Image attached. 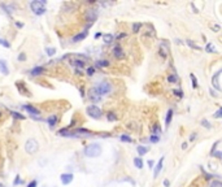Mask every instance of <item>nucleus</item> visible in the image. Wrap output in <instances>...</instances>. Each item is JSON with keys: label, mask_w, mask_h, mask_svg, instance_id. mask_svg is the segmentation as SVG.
<instances>
[{"label": "nucleus", "mask_w": 222, "mask_h": 187, "mask_svg": "<svg viewBox=\"0 0 222 187\" xmlns=\"http://www.w3.org/2000/svg\"><path fill=\"white\" fill-rule=\"evenodd\" d=\"M89 98L91 99L92 103H97V101H100V99H101V96L97 94V91L95 90V87H92L91 90L89 91Z\"/></svg>", "instance_id": "obj_8"}, {"label": "nucleus", "mask_w": 222, "mask_h": 187, "mask_svg": "<svg viewBox=\"0 0 222 187\" xmlns=\"http://www.w3.org/2000/svg\"><path fill=\"white\" fill-rule=\"evenodd\" d=\"M159 53L161 55V59L162 60H165L168 57V47L165 46L164 43L161 44V46H160V48H159Z\"/></svg>", "instance_id": "obj_15"}, {"label": "nucleus", "mask_w": 222, "mask_h": 187, "mask_svg": "<svg viewBox=\"0 0 222 187\" xmlns=\"http://www.w3.org/2000/svg\"><path fill=\"white\" fill-rule=\"evenodd\" d=\"M113 56H114L117 60H122L123 57H125V52H123L122 47H121L120 44L114 46V48H113Z\"/></svg>", "instance_id": "obj_7"}, {"label": "nucleus", "mask_w": 222, "mask_h": 187, "mask_svg": "<svg viewBox=\"0 0 222 187\" xmlns=\"http://www.w3.org/2000/svg\"><path fill=\"white\" fill-rule=\"evenodd\" d=\"M173 94H174L177 98H183V91L182 90H173Z\"/></svg>", "instance_id": "obj_38"}, {"label": "nucleus", "mask_w": 222, "mask_h": 187, "mask_svg": "<svg viewBox=\"0 0 222 187\" xmlns=\"http://www.w3.org/2000/svg\"><path fill=\"white\" fill-rule=\"evenodd\" d=\"M46 52H47L48 56H53V55L56 53V48L55 47H48V48L46 49Z\"/></svg>", "instance_id": "obj_31"}, {"label": "nucleus", "mask_w": 222, "mask_h": 187, "mask_svg": "<svg viewBox=\"0 0 222 187\" xmlns=\"http://www.w3.org/2000/svg\"><path fill=\"white\" fill-rule=\"evenodd\" d=\"M212 155L214 156V157H218V158H222V152H213Z\"/></svg>", "instance_id": "obj_44"}, {"label": "nucleus", "mask_w": 222, "mask_h": 187, "mask_svg": "<svg viewBox=\"0 0 222 187\" xmlns=\"http://www.w3.org/2000/svg\"><path fill=\"white\" fill-rule=\"evenodd\" d=\"M200 124L201 125H203V126L204 127H205V129H210V124H209V121H208V119H205V118H203V119H201V122H200Z\"/></svg>", "instance_id": "obj_34"}, {"label": "nucleus", "mask_w": 222, "mask_h": 187, "mask_svg": "<svg viewBox=\"0 0 222 187\" xmlns=\"http://www.w3.org/2000/svg\"><path fill=\"white\" fill-rule=\"evenodd\" d=\"M18 183H22V179L20 178V175H17L16 179H14V184H18Z\"/></svg>", "instance_id": "obj_45"}, {"label": "nucleus", "mask_w": 222, "mask_h": 187, "mask_svg": "<svg viewBox=\"0 0 222 187\" xmlns=\"http://www.w3.org/2000/svg\"><path fill=\"white\" fill-rule=\"evenodd\" d=\"M148 166H149V168H153V161H152V160L148 161Z\"/></svg>", "instance_id": "obj_47"}, {"label": "nucleus", "mask_w": 222, "mask_h": 187, "mask_svg": "<svg viewBox=\"0 0 222 187\" xmlns=\"http://www.w3.org/2000/svg\"><path fill=\"white\" fill-rule=\"evenodd\" d=\"M205 49H206V52H209V53H212V52H216V49H214V47L212 46L210 43H208V44H206Z\"/></svg>", "instance_id": "obj_36"}, {"label": "nucleus", "mask_w": 222, "mask_h": 187, "mask_svg": "<svg viewBox=\"0 0 222 187\" xmlns=\"http://www.w3.org/2000/svg\"><path fill=\"white\" fill-rule=\"evenodd\" d=\"M100 36H101V33H96V34H95V38H100Z\"/></svg>", "instance_id": "obj_51"}, {"label": "nucleus", "mask_w": 222, "mask_h": 187, "mask_svg": "<svg viewBox=\"0 0 222 187\" xmlns=\"http://www.w3.org/2000/svg\"><path fill=\"white\" fill-rule=\"evenodd\" d=\"M196 136H197V134H196V132H192V134L190 135V142H193V140L196 139Z\"/></svg>", "instance_id": "obj_43"}, {"label": "nucleus", "mask_w": 222, "mask_h": 187, "mask_svg": "<svg viewBox=\"0 0 222 187\" xmlns=\"http://www.w3.org/2000/svg\"><path fill=\"white\" fill-rule=\"evenodd\" d=\"M0 46H3L4 48H11V43H9L8 40H5V39L0 38Z\"/></svg>", "instance_id": "obj_30"}, {"label": "nucleus", "mask_w": 222, "mask_h": 187, "mask_svg": "<svg viewBox=\"0 0 222 187\" xmlns=\"http://www.w3.org/2000/svg\"><path fill=\"white\" fill-rule=\"evenodd\" d=\"M30 73H31V75H40V74L44 73V68L43 66H37V68H34Z\"/></svg>", "instance_id": "obj_20"}, {"label": "nucleus", "mask_w": 222, "mask_h": 187, "mask_svg": "<svg viewBox=\"0 0 222 187\" xmlns=\"http://www.w3.org/2000/svg\"><path fill=\"white\" fill-rule=\"evenodd\" d=\"M60 179H61V183L63 184H69L72 181H73V174L70 173H64L60 175Z\"/></svg>", "instance_id": "obj_9"}, {"label": "nucleus", "mask_w": 222, "mask_h": 187, "mask_svg": "<svg viewBox=\"0 0 222 187\" xmlns=\"http://www.w3.org/2000/svg\"><path fill=\"white\" fill-rule=\"evenodd\" d=\"M57 119H59V118H57V116H56V114H51V116L48 117V119H47V121H48V125H50L51 127H53L56 124H57Z\"/></svg>", "instance_id": "obj_19"}, {"label": "nucleus", "mask_w": 222, "mask_h": 187, "mask_svg": "<svg viewBox=\"0 0 222 187\" xmlns=\"http://www.w3.org/2000/svg\"><path fill=\"white\" fill-rule=\"evenodd\" d=\"M213 117H214V118H222V108H219L218 111L213 114Z\"/></svg>", "instance_id": "obj_40"}, {"label": "nucleus", "mask_w": 222, "mask_h": 187, "mask_svg": "<svg viewBox=\"0 0 222 187\" xmlns=\"http://www.w3.org/2000/svg\"><path fill=\"white\" fill-rule=\"evenodd\" d=\"M86 112H87V114H89L90 117H92V118H95V119H99L100 117H101V109L99 108L97 105H89L86 108Z\"/></svg>", "instance_id": "obj_4"}, {"label": "nucleus", "mask_w": 222, "mask_h": 187, "mask_svg": "<svg viewBox=\"0 0 222 187\" xmlns=\"http://www.w3.org/2000/svg\"><path fill=\"white\" fill-rule=\"evenodd\" d=\"M113 39H114L113 34H104V35H103V40H104V43H107V44L112 43Z\"/></svg>", "instance_id": "obj_23"}, {"label": "nucleus", "mask_w": 222, "mask_h": 187, "mask_svg": "<svg viewBox=\"0 0 222 187\" xmlns=\"http://www.w3.org/2000/svg\"><path fill=\"white\" fill-rule=\"evenodd\" d=\"M97 16H99V13H97V10L94 9V8H90V9L86 10V20L89 21V22H94V21L97 18Z\"/></svg>", "instance_id": "obj_6"}, {"label": "nucleus", "mask_w": 222, "mask_h": 187, "mask_svg": "<svg viewBox=\"0 0 222 187\" xmlns=\"http://www.w3.org/2000/svg\"><path fill=\"white\" fill-rule=\"evenodd\" d=\"M0 187H4V184H3V183H0Z\"/></svg>", "instance_id": "obj_53"}, {"label": "nucleus", "mask_w": 222, "mask_h": 187, "mask_svg": "<svg viewBox=\"0 0 222 187\" xmlns=\"http://www.w3.org/2000/svg\"><path fill=\"white\" fill-rule=\"evenodd\" d=\"M18 60H20V61H25V60H26V55H25V53L18 55Z\"/></svg>", "instance_id": "obj_42"}, {"label": "nucleus", "mask_w": 222, "mask_h": 187, "mask_svg": "<svg viewBox=\"0 0 222 187\" xmlns=\"http://www.w3.org/2000/svg\"><path fill=\"white\" fill-rule=\"evenodd\" d=\"M151 132H152V135H157V136H160V135H161V132H162V130H161V127H160V125L155 124L153 126L151 127Z\"/></svg>", "instance_id": "obj_16"}, {"label": "nucleus", "mask_w": 222, "mask_h": 187, "mask_svg": "<svg viewBox=\"0 0 222 187\" xmlns=\"http://www.w3.org/2000/svg\"><path fill=\"white\" fill-rule=\"evenodd\" d=\"M168 82L169 83H178L179 82V77H178L175 73H172V74L168 77Z\"/></svg>", "instance_id": "obj_21"}, {"label": "nucleus", "mask_w": 222, "mask_h": 187, "mask_svg": "<svg viewBox=\"0 0 222 187\" xmlns=\"http://www.w3.org/2000/svg\"><path fill=\"white\" fill-rule=\"evenodd\" d=\"M209 187H222V181H218V179H213L209 184Z\"/></svg>", "instance_id": "obj_29"}, {"label": "nucleus", "mask_w": 222, "mask_h": 187, "mask_svg": "<svg viewBox=\"0 0 222 187\" xmlns=\"http://www.w3.org/2000/svg\"><path fill=\"white\" fill-rule=\"evenodd\" d=\"M24 108L26 109L27 112H29L31 116H34V117H37V116H39V109H37L35 106H33V105H24Z\"/></svg>", "instance_id": "obj_12"}, {"label": "nucleus", "mask_w": 222, "mask_h": 187, "mask_svg": "<svg viewBox=\"0 0 222 187\" xmlns=\"http://www.w3.org/2000/svg\"><path fill=\"white\" fill-rule=\"evenodd\" d=\"M213 29H214L216 31H218V30H219V26H218V25H213Z\"/></svg>", "instance_id": "obj_50"}, {"label": "nucleus", "mask_w": 222, "mask_h": 187, "mask_svg": "<svg viewBox=\"0 0 222 187\" xmlns=\"http://www.w3.org/2000/svg\"><path fill=\"white\" fill-rule=\"evenodd\" d=\"M164 186H165V187H170V182H169V179H165V181H164Z\"/></svg>", "instance_id": "obj_46"}, {"label": "nucleus", "mask_w": 222, "mask_h": 187, "mask_svg": "<svg viewBox=\"0 0 222 187\" xmlns=\"http://www.w3.org/2000/svg\"><path fill=\"white\" fill-rule=\"evenodd\" d=\"M107 119L108 121H110V122H114V121H117L118 119V116L114 113V112H108L107 113Z\"/></svg>", "instance_id": "obj_24"}, {"label": "nucleus", "mask_w": 222, "mask_h": 187, "mask_svg": "<svg viewBox=\"0 0 222 187\" xmlns=\"http://www.w3.org/2000/svg\"><path fill=\"white\" fill-rule=\"evenodd\" d=\"M87 35H89V31H87V30H84L83 33H79V34H77V35L74 36V38H73V42H74V43H78V42L83 40V39L86 38Z\"/></svg>", "instance_id": "obj_14"}, {"label": "nucleus", "mask_w": 222, "mask_h": 187, "mask_svg": "<svg viewBox=\"0 0 222 187\" xmlns=\"http://www.w3.org/2000/svg\"><path fill=\"white\" fill-rule=\"evenodd\" d=\"M84 155L87 157H97V156L101 155V147L97 143H92V144H89L86 148H84Z\"/></svg>", "instance_id": "obj_2"}, {"label": "nucleus", "mask_w": 222, "mask_h": 187, "mask_svg": "<svg viewBox=\"0 0 222 187\" xmlns=\"http://www.w3.org/2000/svg\"><path fill=\"white\" fill-rule=\"evenodd\" d=\"M16 26H17V27H22V26H24V23H21V22H16Z\"/></svg>", "instance_id": "obj_48"}, {"label": "nucleus", "mask_w": 222, "mask_h": 187, "mask_svg": "<svg viewBox=\"0 0 222 187\" xmlns=\"http://www.w3.org/2000/svg\"><path fill=\"white\" fill-rule=\"evenodd\" d=\"M148 140L149 142H152V143H157L160 140V136H157V135H149Z\"/></svg>", "instance_id": "obj_35"}, {"label": "nucleus", "mask_w": 222, "mask_h": 187, "mask_svg": "<svg viewBox=\"0 0 222 187\" xmlns=\"http://www.w3.org/2000/svg\"><path fill=\"white\" fill-rule=\"evenodd\" d=\"M182 148H183V149H186V148H187V143H183V144H182Z\"/></svg>", "instance_id": "obj_52"}, {"label": "nucleus", "mask_w": 222, "mask_h": 187, "mask_svg": "<svg viewBox=\"0 0 222 187\" xmlns=\"http://www.w3.org/2000/svg\"><path fill=\"white\" fill-rule=\"evenodd\" d=\"M126 36V34H120V35L117 36V39H121V38H125Z\"/></svg>", "instance_id": "obj_49"}, {"label": "nucleus", "mask_w": 222, "mask_h": 187, "mask_svg": "<svg viewBox=\"0 0 222 187\" xmlns=\"http://www.w3.org/2000/svg\"><path fill=\"white\" fill-rule=\"evenodd\" d=\"M120 139H121V142H125V143H131L133 142V138H131L129 134H122L120 136Z\"/></svg>", "instance_id": "obj_25"}, {"label": "nucleus", "mask_w": 222, "mask_h": 187, "mask_svg": "<svg viewBox=\"0 0 222 187\" xmlns=\"http://www.w3.org/2000/svg\"><path fill=\"white\" fill-rule=\"evenodd\" d=\"M37 184H38V182L34 179V181H31L29 184H27V187H37Z\"/></svg>", "instance_id": "obj_41"}, {"label": "nucleus", "mask_w": 222, "mask_h": 187, "mask_svg": "<svg viewBox=\"0 0 222 187\" xmlns=\"http://www.w3.org/2000/svg\"><path fill=\"white\" fill-rule=\"evenodd\" d=\"M96 66L107 68V66H109V61L108 60H99V61H96Z\"/></svg>", "instance_id": "obj_26"}, {"label": "nucleus", "mask_w": 222, "mask_h": 187, "mask_svg": "<svg viewBox=\"0 0 222 187\" xmlns=\"http://www.w3.org/2000/svg\"><path fill=\"white\" fill-rule=\"evenodd\" d=\"M25 149H26L27 153L33 155V153H35L38 149H39V143L31 138V139H29L26 143H25Z\"/></svg>", "instance_id": "obj_5"}, {"label": "nucleus", "mask_w": 222, "mask_h": 187, "mask_svg": "<svg viewBox=\"0 0 222 187\" xmlns=\"http://www.w3.org/2000/svg\"><path fill=\"white\" fill-rule=\"evenodd\" d=\"M86 73H87V75H94L95 74V68L94 66H90V68H87V70H86Z\"/></svg>", "instance_id": "obj_37"}, {"label": "nucleus", "mask_w": 222, "mask_h": 187, "mask_svg": "<svg viewBox=\"0 0 222 187\" xmlns=\"http://www.w3.org/2000/svg\"><path fill=\"white\" fill-rule=\"evenodd\" d=\"M142 26H143V23H140V22H134L133 25H131V29H133V33H134V34H138L139 31H140Z\"/></svg>", "instance_id": "obj_22"}, {"label": "nucleus", "mask_w": 222, "mask_h": 187, "mask_svg": "<svg viewBox=\"0 0 222 187\" xmlns=\"http://www.w3.org/2000/svg\"><path fill=\"white\" fill-rule=\"evenodd\" d=\"M190 78L192 79V87H193V88H197V79H196L195 74H192V73H191V74H190Z\"/></svg>", "instance_id": "obj_32"}, {"label": "nucleus", "mask_w": 222, "mask_h": 187, "mask_svg": "<svg viewBox=\"0 0 222 187\" xmlns=\"http://www.w3.org/2000/svg\"><path fill=\"white\" fill-rule=\"evenodd\" d=\"M95 90L97 91V94H99L100 96L107 95V94H109L110 91H112V85H110L109 82H107V81H103V82H99L96 86H95Z\"/></svg>", "instance_id": "obj_3"}, {"label": "nucleus", "mask_w": 222, "mask_h": 187, "mask_svg": "<svg viewBox=\"0 0 222 187\" xmlns=\"http://www.w3.org/2000/svg\"><path fill=\"white\" fill-rule=\"evenodd\" d=\"M30 8H31L33 13L37 16L44 14L46 13V1L44 0H34V1L30 3Z\"/></svg>", "instance_id": "obj_1"}, {"label": "nucleus", "mask_w": 222, "mask_h": 187, "mask_svg": "<svg viewBox=\"0 0 222 187\" xmlns=\"http://www.w3.org/2000/svg\"><path fill=\"white\" fill-rule=\"evenodd\" d=\"M136 151H138L139 156H143V155H146L147 152H149V147H147V145H138V147H136Z\"/></svg>", "instance_id": "obj_18"}, {"label": "nucleus", "mask_w": 222, "mask_h": 187, "mask_svg": "<svg viewBox=\"0 0 222 187\" xmlns=\"http://www.w3.org/2000/svg\"><path fill=\"white\" fill-rule=\"evenodd\" d=\"M172 119H173V109H169L166 113V118H165V126L169 127L170 124H172Z\"/></svg>", "instance_id": "obj_17"}, {"label": "nucleus", "mask_w": 222, "mask_h": 187, "mask_svg": "<svg viewBox=\"0 0 222 187\" xmlns=\"http://www.w3.org/2000/svg\"><path fill=\"white\" fill-rule=\"evenodd\" d=\"M11 114L17 119H25V116H22V114L18 113V112H11Z\"/></svg>", "instance_id": "obj_33"}, {"label": "nucleus", "mask_w": 222, "mask_h": 187, "mask_svg": "<svg viewBox=\"0 0 222 187\" xmlns=\"http://www.w3.org/2000/svg\"><path fill=\"white\" fill-rule=\"evenodd\" d=\"M221 73H222V72H217L216 74L212 77V85H213V87L216 88V90H218V91L221 90V86L218 85V77L221 75Z\"/></svg>", "instance_id": "obj_10"}, {"label": "nucleus", "mask_w": 222, "mask_h": 187, "mask_svg": "<svg viewBox=\"0 0 222 187\" xmlns=\"http://www.w3.org/2000/svg\"><path fill=\"white\" fill-rule=\"evenodd\" d=\"M186 43H187V46H188V47H191V48L196 49V51H200V49H201V47H200V46H197V44H195L192 40H186Z\"/></svg>", "instance_id": "obj_28"}, {"label": "nucleus", "mask_w": 222, "mask_h": 187, "mask_svg": "<svg viewBox=\"0 0 222 187\" xmlns=\"http://www.w3.org/2000/svg\"><path fill=\"white\" fill-rule=\"evenodd\" d=\"M162 164H164V157H161V158H160V161H159V162H157V165L155 166L153 178H157V177H159L160 171H161V169H162Z\"/></svg>", "instance_id": "obj_11"}, {"label": "nucleus", "mask_w": 222, "mask_h": 187, "mask_svg": "<svg viewBox=\"0 0 222 187\" xmlns=\"http://www.w3.org/2000/svg\"><path fill=\"white\" fill-rule=\"evenodd\" d=\"M134 165H135V168L142 169V168H143V160H142V158H139V157H135V158H134Z\"/></svg>", "instance_id": "obj_27"}, {"label": "nucleus", "mask_w": 222, "mask_h": 187, "mask_svg": "<svg viewBox=\"0 0 222 187\" xmlns=\"http://www.w3.org/2000/svg\"><path fill=\"white\" fill-rule=\"evenodd\" d=\"M0 72L3 73L4 75L9 74V69H8V65H7L5 60H0Z\"/></svg>", "instance_id": "obj_13"}, {"label": "nucleus", "mask_w": 222, "mask_h": 187, "mask_svg": "<svg viewBox=\"0 0 222 187\" xmlns=\"http://www.w3.org/2000/svg\"><path fill=\"white\" fill-rule=\"evenodd\" d=\"M0 114H1V113H0Z\"/></svg>", "instance_id": "obj_54"}, {"label": "nucleus", "mask_w": 222, "mask_h": 187, "mask_svg": "<svg viewBox=\"0 0 222 187\" xmlns=\"http://www.w3.org/2000/svg\"><path fill=\"white\" fill-rule=\"evenodd\" d=\"M1 7H3L4 9H7L5 12L8 13V14H12V13H13V10H12V7H11V5H5V4H3Z\"/></svg>", "instance_id": "obj_39"}]
</instances>
